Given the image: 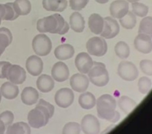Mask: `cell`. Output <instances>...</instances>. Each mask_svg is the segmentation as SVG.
I'll list each match as a JSON object with an SVG mask.
<instances>
[{"instance_id": "27", "label": "cell", "mask_w": 152, "mask_h": 134, "mask_svg": "<svg viewBox=\"0 0 152 134\" xmlns=\"http://www.w3.org/2000/svg\"><path fill=\"white\" fill-rule=\"evenodd\" d=\"M7 134H31L30 125L23 122L11 124L7 128Z\"/></svg>"}, {"instance_id": "39", "label": "cell", "mask_w": 152, "mask_h": 134, "mask_svg": "<svg viewBox=\"0 0 152 134\" xmlns=\"http://www.w3.org/2000/svg\"><path fill=\"white\" fill-rule=\"evenodd\" d=\"M0 119L4 122L6 126H9L13 123L14 119V114L11 111H6L0 114Z\"/></svg>"}, {"instance_id": "9", "label": "cell", "mask_w": 152, "mask_h": 134, "mask_svg": "<svg viewBox=\"0 0 152 134\" xmlns=\"http://www.w3.org/2000/svg\"><path fill=\"white\" fill-rule=\"evenodd\" d=\"M120 33V25L116 20L111 17H106L104 18V28L101 33V36L104 39H113L118 35Z\"/></svg>"}, {"instance_id": "46", "label": "cell", "mask_w": 152, "mask_h": 134, "mask_svg": "<svg viewBox=\"0 0 152 134\" xmlns=\"http://www.w3.org/2000/svg\"><path fill=\"white\" fill-rule=\"evenodd\" d=\"M95 1L100 3V4H104V3H107V2H109V0H95Z\"/></svg>"}, {"instance_id": "7", "label": "cell", "mask_w": 152, "mask_h": 134, "mask_svg": "<svg viewBox=\"0 0 152 134\" xmlns=\"http://www.w3.org/2000/svg\"><path fill=\"white\" fill-rule=\"evenodd\" d=\"M119 77L127 81H132L138 78L139 71L135 64L128 61L121 62L117 68Z\"/></svg>"}, {"instance_id": "28", "label": "cell", "mask_w": 152, "mask_h": 134, "mask_svg": "<svg viewBox=\"0 0 152 134\" xmlns=\"http://www.w3.org/2000/svg\"><path fill=\"white\" fill-rule=\"evenodd\" d=\"M119 107L125 114H129L136 106V103L133 99L125 96H121L118 100Z\"/></svg>"}, {"instance_id": "49", "label": "cell", "mask_w": 152, "mask_h": 134, "mask_svg": "<svg viewBox=\"0 0 152 134\" xmlns=\"http://www.w3.org/2000/svg\"><path fill=\"white\" fill-rule=\"evenodd\" d=\"M2 16H1V15H0V25H1V23H2Z\"/></svg>"}, {"instance_id": "15", "label": "cell", "mask_w": 152, "mask_h": 134, "mask_svg": "<svg viewBox=\"0 0 152 134\" xmlns=\"http://www.w3.org/2000/svg\"><path fill=\"white\" fill-rule=\"evenodd\" d=\"M134 47L140 53L149 54L152 51L151 37L145 34L139 33L134 40Z\"/></svg>"}, {"instance_id": "18", "label": "cell", "mask_w": 152, "mask_h": 134, "mask_svg": "<svg viewBox=\"0 0 152 134\" xmlns=\"http://www.w3.org/2000/svg\"><path fill=\"white\" fill-rule=\"evenodd\" d=\"M88 26L94 34L100 35L104 28V18L98 14H92L89 17Z\"/></svg>"}, {"instance_id": "13", "label": "cell", "mask_w": 152, "mask_h": 134, "mask_svg": "<svg viewBox=\"0 0 152 134\" xmlns=\"http://www.w3.org/2000/svg\"><path fill=\"white\" fill-rule=\"evenodd\" d=\"M70 84L74 91L83 93L86 92L89 87L90 80L87 76L83 73H75L70 79Z\"/></svg>"}, {"instance_id": "10", "label": "cell", "mask_w": 152, "mask_h": 134, "mask_svg": "<svg viewBox=\"0 0 152 134\" xmlns=\"http://www.w3.org/2000/svg\"><path fill=\"white\" fill-rule=\"evenodd\" d=\"M81 129L85 134H99L100 123L95 116L86 114L81 122Z\"/></svg>"}, {"instance_id": "33", "label": "cell", "mask_w": 152, "mask_h": 134, "mask_svg": "<svg viewBox=\"0 0 152 134\" xmlns=\"http://www.w3.org/2000/svg\"><path fill=\"white\" fill-rule=\"evenodd\" d=\"M5 6V14L3 17L4 21H14L15 19L18 17V15L16 14V12L14 10L13 2H7Z\"/></svg>"}, {"instance_id": "8", "label": "cell", "mask_w": 152, "mask_h": 134, "mask_svg": "<svg viewBox=\"0 0 152 134\" xmlns=\"http://www.w3.org/2000/svg\"><path fill=\"white\" fill-rule=\"evenodd\" d=\"M73 91L68 88H63L58 90L55 95V102L61 108H67L74 102Z\"/></svg>"}, {"instance_id": "5", "label": "cell", "mask_w": 152, "mask_h": 134, "mask_svg": "<svg viewBox=\"0 0 152 134\" xmlns=\"http://www.w3.org/2000/svg\"><path fill=\"white\" fill-rule=\"evenodd\" d=\"M65 21L64 17L59 14H54L51 16L45 17L43 18L45 33L59 34L65 25Z\"/></svg>"}, {"instance_id": "45", "label": "cell", "mask_w": 152, "mask_h": 134, "mask_svg": "<svg viewBox=\"0 0 152 134\" xmlns=\"http://www.w3.org/2000/svg\"><path fill=\"white\" fill-rule=\"evenodd\" d=\"M6 127L7 126L4 124V122L0 119V134H4L5 131H6Z\"/></svg>"}, {"instance_id": "31", "label": "cell", "mask_w": 152, "mask_h": 134, "mask_svg": "<svg viewBox=\"0 0 152 134\" xmlns=\"http://www.w3.org/2000/svg\"><path fill=\"white\" fill-rule=\"evenodd\" d=\"M115 53L116 56L121 59H125L128 58L130 54V48L128 43L124 41H120L115 45Z\"/></svg>"}, {"instance_id": "20", "label": "cell", "mask_w": 152, "mask_h": 134, "mask_svg": "<svg viewBox=\"0 0 152 134\" xmlns=\"http://www.w3.org/2000/svg\"><path fill=\"white\" fill-rule=\"evenodd\" d=\"M55 86L54 79L48 74H42L37 80V87L38 90L44 93L51 92Z\"/></svg>"}, {"instance_id": "24", "label": "cell", "mask_w": 152, "mask_h": 134, "mask_svg": "<svg viewBox=\"0 0 152 134\" xmlns=\"http://www.w3.org/2000/svg\"><path fill=\"white\" fill-rule=\"evenodd\" d=\"M97 99L91 92H83L78 98V104L82 108L85 110H90L96 105Z\"/></svg>"}, {"instance_id": "23", "label": "cell", "mask_w": 152, "mask_h": 134, "mask_svg": "<svg viewBox=\"0 0 152 134\" xmlns=\"http://www.w3.org/2000/svg\"><path fill=\"white\" fill-rule=\"evenodd\" d=\"M2 96L7 99H15L19 93V88L17 85L14 83L8 81L3 83L0 88Z\"/></svg>"}, {"instance_id": "36", "label": "cell", "mask_w": 152, "mask_h": 134, "mask_svg": "<svg viewBox=\"0 0 152 134\" xmlns=\"http://www.w3.org/2000/svg\"><path fill=\"white\" fill-rule=\"evenodd\" d=\"M61 0H43L42 5L44 9L48 11L57 12L59 9Z\"/></svg>"}, {"instance_id": "41", "label": "cell", "mask_w": 152, "mask_h": 134, "mask_svg": "<svg viewBox=\"0 0 152 134\" xmlns=\"http://www.w3.org/2000/svg\"><path fill=\"white\" fill-rule=\"evenodd\" d=\"M38 104H41L43 106H45L46 108L50 111V113L52 114V115H53V114H54V111H55V107L53 105H52L51 104H49L48 102L45 101L44 99H40L39 102H38Z\"/></svg>"}, {"instance_id": "12", "label": "cell", "mask_w": 152, "mask_h": 134, "mask_svg": "<svg viewBox=\"0 0 152 134\" xmlns=\"http://www.w3.org/2000/svg\"><path fill=\"white\" fill-rule=\"evenodd\" d=\"M7 79L15 85H21L26 80V70L18 65L11 64L8 70Z\"/></svg>"}, {"instance_id": "1", "label": "cell", "mask_w": 152, "mask_h": 134, "mask_svg": "<svg viewBox=\"0 0 152 134\" xmlns=\"http://www.w3.org/2000/svg\"><path fill=\"white\" fill-rule=\"evenodd\" d=\"M98 118L109 121L112 123L116 122L120 119V114L116 111V101L111 95H102L96 102Z\"/></svg>"}, {"instance_id": "4", "label": "cell", "mask_w": 152, "mask_h": 134, "mask_svg": "<svg viewBox=\"0 0 152 134\" xmlns=\"http://www.w3.org/2000/svg\"><path fill=\"white\" fill-rule=\"evenodd\" d=\"M32 47L37 55L46 56L52 51V43L48 35L45 33H40L33 38Z\"/></svg>"}, {"instance_id": "37", "label": "cell", "mask_w": 152, "mask_h": 134, "mask_svg": "<svg viewBox=\"0 0 152 134\" xmlns=\"http://www.w3.org/2000/svg\"><path fill=\"white\" fill-rule=\"evenodd\" d=\"M89 1L90 0H69V3H70V7L73 10L80 11L86 7Z\"/></svg>"}, {"instance_id": "48", "label": "cell", "mask_w": 152, "mask_h": 134, "mask_svg": "<svg viewBox=\"0 0 152 134\" xmlns=\"http://www.w3.org/2000/svg\"><path fill=\"white\" fill-rule=\"evenodd\" d=\"M1 100H2V93H1V91H0V103H1Z\"/></svg>"}, {"instance_id": "42", "label": "cell", "mask_w": 152, "mask_h": 134, "mask_svg": "<svg viewBox=\"0 0 152 134\" xmlns=\"http://www.w3.org/2000/svg\"><path fill=\"white\" fill-rule=\"evenodd\" d=\"M37 29L39 33H45L44 25H43V18L39 19L37 21Z\"/></svg>"}, {"instance_id": "47", "label": "cell", "mask_w": 152, "mask_h": 134, "mask_svg": "<svg viewBox=\"0 0 152 134\" xmlns=\"http://www.w3.org/2000/svg\"><path fill=\"white\" fill-rule=\"evenodd\" d=\"M128 2H138V1H140V0H127Z\"/></svg>"}, {"instance_id": "32", "label": "cell", "mask_w": 152, "mask_h": 134, "mask_svg": "<svg viewBox=\"0 0 152 134\" xmlns=\"http://www.w3.org/2000/svg\"><path fill=\"white\" fill-rule=\"evenodd\" d=\"M132 12L133 14H135V16L140 17H144L147 16V14H148V10H149V8L147 6L138 2H132Z\"/></svg>"}, {"instance_id": "19", "label": "cell", "mask_w": 152, "mask_h": 134, "mask_svg": "<svg viewBox=\"0 0 152 134\" xmlns=\"http://www.w3.org/2000/svg\"><path fill=\"white\" fill-rule=\"evenodd\" d=\"M21 101L27 106H31L37 103L39 99V93L37 90L34 88L26 87L25 88L21 95Z\"/></svg>"}, {"instance_id": "30", "label": "cell", "mask_w": 152, "mask_h": 134, "mask_svg": "<svg viewBox=\"0 0 152 134\" xmlns=\"http://www.w3.org/2000/svg\"><path fill=\"white\" fill-rule=\"evenodd\" d=\"M139 33L145 34L152 38V17H144L140 21Z\"/></svg>"}, {"instance_id": "11", "label": "cell", "mask_w": 152, "mask_h": 134, "mask_svg": "<svg viewBox=\"0 0 152 134\" xmlns=\"http://www.w3.org/2000/svg\"><path fill=\"white\" fill-rule=\"evenodd\" d=\"M75 64L77 70L81 73L86 74L91 70L94 66V62L90 54L86 52H81L77 56L75 60Z\"/></svg>"}, {"instance_id": "6", "label": "cell", "mask_w": 152, "mask_h": 134, "mask_svg": "<svg viewBox=\"0 0 152 134\" xmlns=\"http://www.w3.org/2000/svg\"><path fill=\"white\" fill-rule=\"evenodd\" d=\"M86 50L88 54L97 57H102L106 54L108 45L103 37H91L86 42Z\"/></svg>"}, {"instance_id": "26", "label": "cell", "mask_w": 152, "mask_h": 134, "mask_svg": "<svg viewBox=\"0 0 152 134\" xmlns=\"http://www.w3.org/2000/svg\"><path fill=\"white\" fill-rule=\"evenodd\" d=\"M14 10L18 16L28 15L31 11L32 6L28 0H15L13 2Z\"/></svg>"}, {"instance_id": "22", "label": "cell", "mask_w": 152, "mask_h": 134, "mask_svg": "<svg viewBox=\"0 0 152 134\" xmlns=\"http://www.w3.org/2000/svg\"><path fill=\"white\" fill-rule=\"evenodd\" d=\"M70 28L75 33H83L85 28V20L83 15L78 11L74 12L70 16Z\"/></svg>"}, {"instance_id": "3", "label": "cell", "mask_w": 152, "mask_h": 134, "mask_svg": "<svg viewBox=\"0 0 152 134\" xmlns=\"http://www.w3.org/2000/svg\"><path fill=\"white\" fill-rule=\"evenodd\" d=\"M87 74L90 82L97 87H104L109 81V72L104 63L94 62V66Z\"/></svg>"}, {"instance_id": "29", "label": "cell", "mask_w": 152, "mask_h": 134, "mask_svg": "<svg viewBox=\"0 0 152 134\" xmlns=\"http://www.w3.org/2000/svg\"><path fill=\"white\" fill-rule=\"evenodd\" d=\"M121 25L126 29H132L136 25V16L132 11H128L126 15L120 19Z\"/></svg>"}, {"instance_id": "2", "label": "cell", "mask_w": 152, "mask_h": 134, "mask_svg": "<svg viewBox=\"0 0 152 134\" xmlns=\"http://www.w3.org/2000/svg\"><path fill=\"white\" fill-rule=\"evenodd\" d=\"M52 114L45 106L38 104L28 114V124L32 128L39 129L47 125Z\"/></svg>"}, {"instance_id": "25", "label": "cell", "mask_w": 152, "mask_h": 134, "mask_svg": "<svg viewBox=\"0 0 152 134\" xmlns=\"http://www.w3.org/2000/svg\"><path fill=\"white\" fill-rule=\"evenodd\" d=\"M13 41V35L8 28H0V56Z\"/></svg>"}, {"instance_id": "40", "label": "cell", "mask_w": 152, "mask_h": 134, "mask_svg": "<svg viewBox=\"0 0 152 134\" xmlns=\"http://www.w3.org/2000/svg\"><path fill=\"white\" fill-rule=\"evenodd\" d=\"M11 63L9 62H0V79L7 78V73Z\"/></svg>"}, {"instance_id": "14", "label": "cell", "mask_w": 152, "mask_h": 134, "mask_svg": "<svg viewBox=\"0 0 152 134\" xmlns=\"http://www.w3.org/2000/svg\"><path fill=\"white\" fill-rule=\"evenodd\" d=\"M110 14L113 18H122L129 11V4L127 0H116L109 7Z\"/></svg>"}, {"instance_id": "35", "label": "cell", "mask_w": 152, "mask_h": 134, "mask_svg": "<svg viewBox=\"0 0 152 134\" xmlns=\"http://www.w3.org/2000/svg\"><path fill=\"white\" fill-rule=\"evenodd\" d=\"M81 127L77 122H68L64 125L62 134H80Z\"/></svg>"}, {"instance_id": "16", "label": "cell", "mask_w": 152, "mask_h": 134, "mask_svg": "<svg viewBox=\"0 0 152 134\" xmlns=\"http://www.w3.org/2000/svg\"><path fill=\"white\" fill-rule=\"evenodd\" d=\"M70 71L68 66L63 62H58L54 64L52 69V77L57 82H64L69 78Z\"/></svg>"}, {"instance_id": "34", "label": "cell", "mask_w": 152, "mask_h": 134, "mask_svg": "<svg viewBox=\"0 0 152 134\" xmlns=\"http://www.w3.org/2000/svg\"><path fill=\"white\" fill-rule=\"evenodd\" d=\"M152 85L151 80L147 77H142L138 81V88L142 94H147L149 92Z\"/></svg>"}, {"instance_id": "43", "label": "cell", "mask_w": 152, "mask_h": 134, "mask_svg": "<svg viewBox=\"0 0 152 134\" xmlns=\"http://www.w3.org/2000/svg\"><path fill=\"white\" fill-rule=\"evenodd\" d=\"M67 7V1L66 0H61L60 5H59V9L57 12H63Z\"/></svg>"}, {"instance_id": "17", "label": "cell", "mask_w": 152, "mask_h": 134, "mask_svg": "<svg viewBox=\"0 0 152 134\" xmlns=\"http://www.w3.org/2000/svg\"><path fill=\"white\" fill-rule=\"evenodd\" d=\"M26 70L32 76L37 77L42 73L44 64L42 59L38 55H31L26 60Z\"/></svg>"}, {"instance_id": "38", "label": "cell", "mask_w": 152, "mask_h": 134, "mask_svg": "<svg viewBox=\"0 0 152 134\" xmlns=\"http://www.w3.org/2000/svg\"><path fill=\"white\" fill-rule=\"evenodd\" d=\"M140 70L147 76H152V61L143 59L140 63Z\"/></svg>"}, {"instance_id": "44", "label": "cell", "mask_w": 152, "mask_h": 134, "mask_svg": "<svg viewBox=\"0 0 152 134\" xmlns=\"http://www.w3.org/2000/svg\"><path fill=\"white\" fill-rule=\"evenodd\" d=\"M69 28H70V25H69V24L65 21V25H64V28L62 29V31L59 33V35H64V34H66L67 32H68Z\"/></svg>"}, {"instance_id": "21", "label": "cell", "mask_w": 152, "mask_h": 134, "mask_svg": "<svg viewBox=\"0 0 152 134\" xmlns=\"http://www.w3.org/2000/svg\"><path fill=\"white\" fill-rule=\"evenodd\" d=\"M54 54L57 59H59L61 61L67 60L73 57L75 54V49L72 45L64 43V44L59 45L55 49Z\"/></svg>"}]
</instances>
